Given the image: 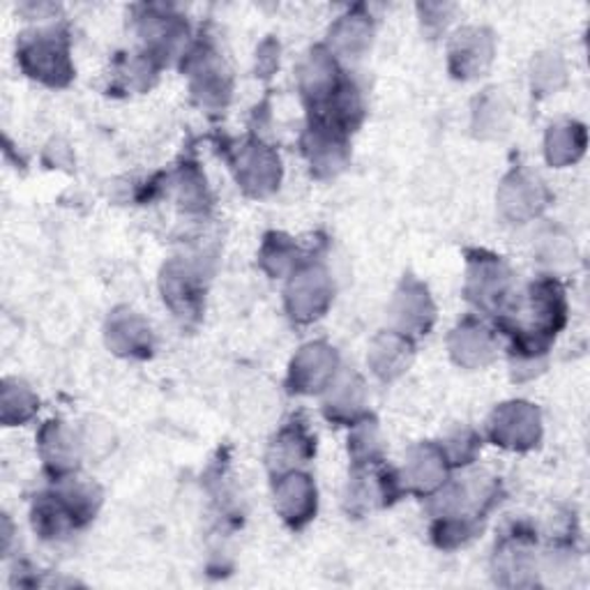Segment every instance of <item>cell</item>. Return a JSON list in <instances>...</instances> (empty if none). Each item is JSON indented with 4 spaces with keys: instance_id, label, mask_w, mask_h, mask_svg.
<instances>
[{
    "instance_id": "obj_1",
    "label": "cell",
    "mask_w": 590,
    "mask_h": 590,
    "mask_svg": "<svg viewBox=\"0 0 590 590\" xmlns=\"http://www.w3.org/2000/svg\"><path fill=\"white\" fill-rule=\"evenodd\" d=\"M21 58L31 77L42 79L52 86H63L69 81V77H73L65 46H58V42L54 40H40L37 44L29 46Z\"/></svg>"
},
{
    "instance_id": "obj_2",
    "label": "cell",
    "mask_w": 590,
    "mask_h": 590,
    "mask_svg": "<svg viewBox=\"0 0 590 590\" xmlns=\"http://www.w3.org/2000/svg\"><path fill=\"white\" fill-rule=\"evenodd\" d=\"M279 510L293 526L310 522L312 512L316 510V491L310 478L289 476L279 482Z\"/></svg>"
},
{
    "instance_id": "obj_3",
    "label": "cell",
    "mask_w": 590,
    "mask_h": 590,
    "mask_svg": "<svg viewBox=\"0 0 590 590\" xmlns=\"http://www.w3.org/2000/svg\"><path fill=\"white\" fill-rule=\"evenodd\" d=\"M476 285V296H470L474 300H478L482 307L493 304L496 300H501L505 296L508 289V272L503 270V266L499 261H480L478 272H474L470 277V287Z\"/></svg>"
}]
</instances>
